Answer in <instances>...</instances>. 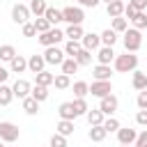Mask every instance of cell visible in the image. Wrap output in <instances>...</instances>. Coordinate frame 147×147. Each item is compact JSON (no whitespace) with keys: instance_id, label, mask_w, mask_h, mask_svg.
<instances>
[{"instance_id":"6da1fadb","label":"cell","mask_w":147,"mask_h":147,"mask_svg":"<svg viewBox=\"0 0 147 147\" xmlns=\"http://www.w3.org/2000/svg\"><path fill=\"white\" fill-rule=\"evenodd\" d=\"M113 69L119 71V74H133L138 69V55L136 53H122L115 57L113 62Z\"/></svg>"},{"instance_id":"7a4b0ae2","label":"cell","mask_w":147,"mask_h":147,"mask_svg":"<svg viewBox=\"0 0 147 147\" xmlns=\"http://www.w3.org/2000/svg\"><path fill=\"white\" fill-rule=\"evenodd\" d=\"M122 44H124V51L126 53H138L140 46H142V32L136 30V28H129L122 37Z\"/></svg>"},{"instance_id":"3957f363","label":"cell","mask_w":147,"mask_h":147,"mask_svg":"<svg viewBox=\"0 0 147 147\" xmlns=\"http://www.w3.org/2000/svg\"><path fill=\"white\" fill-rule=\"evenodd\" d=\"M37 39H39V44H41V46H46V48H48V46H57V44H60L62 39H67V37H64V30H60V28H51L48 32L39 34Z\"/></svg>"},{"instance_id":"277c9868","label":"cell","mask_w":147,"mask_h":147,"mask_svg":"<svg viewBox=\"0 0 147 147\" xmlns=\"http://www.w3.org/2000/svg\"><path fill=\"white\" fill-rule=\"evenodd\" d=\"M62 16H64V23L67 25H83L85 21V14H83V7H64L62 9Z\"/></svg>"},{"instance_id":"5b68a950","label":"cell","mask_w":147,"mask_h":147,"mask_svg":"<svg viewBox=\"0 0 147 147\" xmlns=\"http://www.w3.org/2000/svg\"><path fill=\"white\" fill-rule=\"evenodd\" d=\"M18 136H21V131L14 122H0V140L2 142H16Z\"/></svg>"},{"instance_id":"8992f818","label":"cell","mask_w":147,"mask_h":147,"mask_svg":"<svg viewBox=\"0 0 147 147\" xmlns=\"http://www.w3.org/2000/svg\"><path fill=\"white\" fill-rule=\"evenodd\" d=\"M30 7L28 5H23V2H16L14 7H11V21L14 23H18V25H25V23H30Z\"/></svg>"},{"instance_id":"52a82bcc","label":"cell","mask_w":147,"mask_h":147,"mask_svg":"<svg viewBox=\"0 0 147 147\" xmlns=\"http://www.w3.org/2000/svg\"><path fill=\"white\" fill-rule=\"evenodd\" d=\"M90 94L96 96V99H103V96L113 94V83H110V80H92V85H90Z\"/></svg>"},{"instance_id":"ba28073f","label":"cell","mask_w":147,"mask_h":147,"mask_svg":"<svg viewBox=\"0 0 147 147\" xmlns=\"http://www.w3.org/2000/svg\"><path fill=\"white\" fill-rule=\"evenodd\" d=\"M117 106H119V101H117V96H115V94H108V96L99 99V110H101L106 117H115Z\"/></svg>"},{"instance_id":"9c48e42d","label":"cell","mask_w":147,"mask_h":147,"mask_svg":"<svg viewBox=\"0 0 147 147\" xmlns=\"http://www.w3.org/2000/svg\"><path fill=\"white\" fill-rule=\"evenodd\" d=\"M44 60H46V64H62L64 60H67V55H64V48H57V46H48L44 53Z\"/></svg>"},{"instance_id":"30bf717a","label":"cell","mask_w":147,"mask_h":147,"mask_svg":"<svg viewBox=\"0 0 147 147\" xmlns=\"http://www.w3.org/2000/svg\"><path fill=\"white\" fill-rule=\"evenodd\" d=\"M80 44H83V48H87V51H99L101 48V34H96V32H85L83 34V39H80Z\"/></svg>"},{"instance_id":"8fae6325","label":"cell","mask_w":147,"mask_h":147,"mask_svg":"<svg viewBox=\"0 0 147 147\" xmlns=\"http://www.w3.org/2000/svg\"><path fill=\"white\" fill-rule=\"evenodd\" d=\"M136 138H138V131H136V129H131V126H119V131H117V142H119V145H133Z\"/></svg>"},{"instance_id":"7c38bea8","label":"cell","mask_w":147,"mask_h":147,"mask_svg":"<svg viewBox=\"0 0 147 147\" xmlns=\"http://www.w3.org/2000/svg\"><path fill=\"white\" fill-rule=\"evenodd\" d=\"M11 90H14V96H18V99L23 101L25 96H30V92H32V85H30L25 78H18V80L11 85Z\"/></svg>"},{"instance_id":"4fadbf2b","label":"cell","mask_w":147,"mask_h":147,"mask_svg":"<svg viewBox=\"0 0 147 147\" xmlns=\"http://www.w3.org/2000/svg\"><path fill=\"white\" fill-rule=\"evenodd\" d=\"M115 51L110 48V46H101L99 51H96V60H99V64H113L115 62Z\"/></svg>"},{"instance_id":"5bb4252c","label":"cell","mask_w":147,"mask_h":147,"mask_svg":"<svg viewBox=\"0 0 147 147\" xmlns=\"http://www.w3.org/2000/svg\"><path fill=\"white\" fill-rule=\"evenodd\" d=\"M28 69L37 76V74H41L44 69H46V60H44V55H30L28 57Z\"/></svg>"},{"instance_id":"9a60e30c","label":"cell","mask_w":147,"mask_h":147,"mask_svg":"<svg viewBox=\"0 0 147 147\" xmlns=\"http://www.w3.org/2000/svg\"><path fill=\"white\" fill-rule=\"evenodd\" d=\"M92 76H94V80H110L113 67H110V64H96V67L92 69Z\"/></svg>"},{"instance_id":"2e32d148","label":"cell","mask_w":147,"mask_h":147,"mask_svg":"<svg viewBox=\"0 0 147 147\" xmlns=\"http://www.w3.org/2000/svg\"><path fill=\"white\" fill-rule=\"evenodd\" d=\"M57 115H60V119H76L78 115H76V110H74V103L71 101H64V103H60L57 106Z\"/></svg>"},{"instance_id":"e0dca14e","label":"cell","mask_w":147,"mask_h":147,"mask_svg":"<svg viewBox=\"0 0 147 147\" xmlns=\"http://www.w3.org/2000/svg\"><path fill=\"white\" fill-rule=\"evenodd\" d=\"M9 71H11V74H23V71H28V57L16 55V57L9 62Z\"/></svg>"},{"instance_id":"ac0fdd59","label":"cell","mask_w":147,"mask_h":147,"mask_svg":"<svg viewBox=\"0 0 147 147\" xmlns=\"http://www.w3.org/2000/svg\"><path fill=\"white\" fill-rule=\"evenodd\" d=\"M55 129H57L55 133H60V136H64V138H69V136H74V131H76V124H74L71 119H60Z\"/></svg>"},{"instance_id":"d6986e66","label":"cell","mask_w":147,"mask_h":147,"mask_svg":"<svg viewBox=\"0 0 147 147\" xmlns=\"http://www.w3.org/2000/svg\"><path fill=\"white\" fill-rule=\"evenodd\" d=\"M131 85H133V90H138V92L147 90V74L136 69V71H133V78H131Z\"/></svg>"},{"instance_id":"ffe728a7","label":"cell","mask_w":147,"mask_h":147,"mask_svg":"<svg viewBox=\"0 0 147 147\" xmlns=\"http://www.w3.org/2000/svg\"><path fill=\"white\" fill-rule=\"evenodd\" d=\"M124 7H126V2L115 0V2L106 5V11H108V16H110V18H117V16H124Z\"/></svg>"},{"instance_id":"44dd1931","label":"cell","mask_w":147,"mask_h":147,"mask_svg":"<svg viewBox=\"0 0 147 147\" xmlns=\"http://www.w3.org/2000/svg\"><path fill=\"white\" fill-rule=\"evenodd\" d=\"M53 80H55V74H51L48 69H44L41 74H37V76H34V85H44V87H51V85H53Z\"/></svg>"},{"instance_id":"7402d4cb","label":"cell","mask_w":147,"mask_h":147,"mask_svg":"<svg viewBox=\"0 0 147 147\" xmlns=\"http://www.w3.org/2000/svg\"><path fill=\"white\" fill-rule=\"evenodd\" d=\"M28 7H30V14H32V16H37V18H39V16H44V14H46V9H48L46 0H30V5H28Z\"/></svg>"},{"instance_id":"603a6c76","label":"cell","mask_w":147,"mask_h":147,"mask_svg":"<svg viewBox=\"0 0 147 147\" xmlns=\"http://www.w3.org/2000/svg\"><path fill=\"white\" fill-rule=\"evenodd\" d=\"M44 16L48 18V23H51V25H57V23H62V21H64V16H62V9H57V7H48Z\"/></svg>"},{"instance_id":"cb8c5ba5","label":"cell","mask_w":147,"mask_h":147,"mask_svg":"<svg viewBox=\"0 0 147 147\" xmlns=\"http://www.w3.org/2000/svg\"><path fill=\"white\" fill-rule=\"evenodd\" d=\"M83 25H67V30H64V37L67 39H71V41H80L83 39Z\"/></svg>"},{"instance_id":"d4e9b609","label":"cell","mask_w":147,"mask_h":147,"mask_svg":"<svg viewBox=\"0 0 147 147\" xmlns=\"http://www.w3.org/2000/svg\"><path fill=\"white\" fill-rule=\"evenodd\" d=\"M71 90H74L76 99H85V96L90 94V83H85V80H76V83L71 85Z\"/></svg>"},{"instance_id":"484cf974","label":"cell","mask_w":147,"mask_h":147,"mask_svg":"<svg viewBox=\"0 0 147 147\" xmlns=\"http://www.w3.org/2000/svg\"><path fill=\"white\" fill-rule=\"evenodd\" d=\"M87 122H90V126H101L103 124V119H106V115L99 110V108H94V110H87Z\"/></svg>"},{"instance_id":"4316f807","label":"cell","mask_w":147,"mask_h":147,"mask_svg":"<svg viewBox=\"0 0 147 147\" xmlns=\"http://www.w3.org/2000/svg\"><path fill=\"white\" fill-rule=\"evenodd\" d=\"M106 136H108V131L103 129V124H101V126H90V131H87V138H90L92 142H101Z\"/></svg>"},{"instance_id":"83f0119b","label":"cell","mask_w":147,"mask_h":147,"mask_svg":"<svg viewBox=\"0 0 147 147\" xmlns=\"http://www.w3.org/2000/svg\"><path fill=\"white\" fill-rule=\"evenodd\" d=\"M16 55H18V53H16V48H14L11 44H2V46H0V62H11Z\"/></svg>"},{"instance_id":"f1b7e54d","label":"cell","mask_w":147,"mask_h":147,"mask_svg":"<svg viewBox=\"0 0 147 147\" xmlns=\"http://www.w3.org/2000/svg\"><path fill=\"white\" fill-rule=\"evenodd\" d=\"M115 41H117V32L113 30V28H106L103 32H101V46H115Z\"/></svg>"},{"instance_id":"f546056e","label":"cell","mask_w":147,"mask_h":147,"mask_svg":"<svg viewBox=\"0 0 147 147\" xmlns=\"http://www.w3.org/2000/svg\"><path fill=\"white\" fill-rule=\"evenodd\" d=\"M21 106H23V110H25L28 115H37V113H39V101L32 99V96H25V99L21 101Z\"/></svg>"},{"instance_id":"4dcf8cb0","label":"cell","mask_w":147,"mask_h":147,"mask_svg":"<svg viewBox=\"0 0 147 147\" xmlns=\"http://www.w3.org/2000/svg\"><path fill=\"white\" fill-rule=\"evenodd\" d=\"M48 94H51V92H48V87H44V85H32L30 96H32V99H37L39 103H41V101H46V99H48Z\"/></svg>"},{"instance_id":"1f68e13d","label":"cell","mask_w":147,"mask_h":147,"mask_svg":"<svg viewBox=\"0 0 147 147\" xmlns=\"http://www.w3.org/2000/svg\"><path fill=\"white\" fill-rule=\"evenodd\" d=\"M80 48H83L80 41H71V39H67V44H64V55H67V57H76Z\"/></svg>"},{"instance_id":"d6a6232c","label":"cell","mask_w":147,"mask_h":147,"mask_svg":"<svg viewBox=\"0 0 147 147\" xmlns=\"http://www.w3.org/2000/svg\"><path fill=\"white\" fill-rule=\"evenodd\" d=\"M60 67H62V74L71 76V74H76V71H78V67H80V64L76 62V57H67V60H64Z\"/></svg>"},{"instance_id":"836d02e7","label":"cell","mask_w":147,"mask_h":147,"mask_svg":"<svg viewBox=\"0 0 147 147\" xmlns=\"http://www.w3.org/2000/svg\"><path fill=\"white\" fill-rule=\"evenodd\" d=\"M14 99V90L9 85H0V106H9Z\"/></svg>"},{"instance_id":"e575fe53","label":"cell","mask_w":147,"mask_h":147,"mask_svg":"<svg viewBox=\"0 0 147 147\" xmlns=\"http://www.w3.org/2000/svg\"><path fill=\"white\" fill-rule=\"evenodd\" d=\"M92 51H87V48H80L78 51V55H76V62L80 64V67H87V64H92Z\"/></svg>"},{"instance_id":"d590c367","label":"cell","mask_w":147,"mask_h":147,"mask_svg":"<svg viewBox=\"0 0 147 147\" xmlns=\"http://www.w3.org/2000/svg\"><path fill=\"white\" fill-rule=\"evenodd\" d=\"M32 23H34V28H37V34H44V32H48V30L53 28V25L48 23V18H46V16H39V18H34Z\"/></svg>"},{"instance_id":"8d00e7d4","label":"cell","mask_w":147,"mask_h":147,"mask_svg":"<svg viewBox=\"0 0 147 147\" xmlns=\"http://www.w3.org/2000/svg\"><path fill=\"white\" fill-rule=\"evenodd\" d=\"M53 85H55L57 90H67V87H71V76H67V74H57L55 80H53Z\"/></svg>"},{"instance_id":"74e56055","label":"cell","mask_w":147,"mask_h":147,"mask_svg":"<svg viewBox=\"0 0 147 147\" xmlns=\"http://www.w3.org/2000/svg\"><path fill=\"white\" fill-rule=\"evenodd\" d=\"M119 126H122V124H119L117 117H106V119H103V129H106L108 133H117Z\"/></svg>"},{"instance_id":"f35d334b","label":"cell","mask_w":147,"mask_h":147,"mask_svg":"<svg viewBox=\"0 0 147 147\" xmlns=\"http://www.w3.org/2000/svg\"><path fill=\"white\" fill-rule=\"evenodd\" d=\"M131 23H133V28H136V30H140V32H142V30L147 28V11H138V14H136V18H133Z\"/></svg>"},{"instance_id":"ab89813d","label":"cell","mask_w":147,"mask_h":147,"mask_svg":"<svg viewBox=\"0 0 147 147\" xmlns=\"http://www.w3.org/2000/svg\"><path fill=\"white\" fill-rule=\"evenodd\" d=\"M115 32H126L129 30V21L124 18V16H117V18H113V25H110Z\"/></svg>"},{"instance_id":"60d3db41","label":"cell","mask_w":147,"mask_h":147,"mask_svg":"<svg viewBox=\"0 0 147 147\" xmlns=\"http://www.w3.org/2000/svg\"><path fill=\"white\" fill-rule=\"evenodd\" d=\"M71 103H74V110H76L78 117H80V115H87L90 108H87V101H85V99H74Z\"/></svg>"},{"instance_id":"b9f144b4","label":"cell","mask_w":147,"mask_h":147,"mask_svg":"<svg viewBox=\"0 0 147 147\" xmlns=\"http://www.w3.org/2000/svg\"><path fill=\"white\" fill-rule=\"evenodd\" d=\"M48 147H69V142H67V138H64V136L53 133V136H51V140H48Z\"/></svg>"},{"instance_id":"7bdbcfd3","label":"cell","mask_w":147,"mask_h":147,"mask_svg":"<svg viewBox=\"0 0 147 147\" xmlns=\"http://www.w3.org/2000/svg\"><path fill=\"white\" fill-rule=\"evenodd\" d=\"M136 103H138V108H140V110H147V90L138 92V96H136Z\"/></svg>"},{"instance_id":"ee69618b","label":"cell","mask_w":147,"mask_h":147,"mask_svg":"<svg viewBox=\"0 0 147 147\" xmlns=\"http://www.w3.org/2000/svg\"><path fill=\"white\" fill-rule=\"evenodd\" d=\"M133 147H147V129L145 131H138V138H136Z\"/></svg>"},{"instance_id":"f6af8a7d","label":"cell","mask_w":147,"mask_h":147,"mask_svg":"<svg viewBox=\"0 0 147 147\" xmlns=\"http://www.w3.org/2000/svg\"><path fill=\"white\" fill-rule=\"evenodd\" d=\"M21 28H23V37H34V34H37V28H34L32 21L25 23V25H21Z\"/></svg>"},{"instance_id":"bcb514c9","label":"cell","mask_w":147,"mask_h":147,"mask_svg":"<svg viewBox=\"0 0 147 147\" xmlns=\"http://www.w3.org/2000/svg\"><path fill=\"white\" fill-rule=\"evenodd\" d=\"M129 5H131L136 11H145V9H147V0H129Z\"/></svg>"},{"instance_id":"7dc6e473","label":"cell","mask_w":147,"mask_h":147,"mask_svg":"<svg viewBox=\"0 0 147 147\" xmlns=\"http://www.w3.org/2000/svg\"><path fill=\"white\" fill-rule=\"evenodd\" d=\"M136 14H138V11L126 2V7H124V18H126V21H133V18H136Z\"/></svg>"},{"instance_id":"c3c4849f","label":"cell","mask_w":147,"mask_h":147,"mask_svg":"<svg viewBox=\"0 0 147 147\" xmlns=\"http://www.w3.org/2000/svg\"><path fill=\"white\" fill-rule=\"evenodd\" d=\"M136 122H138L140 126H147V110H138V113H136Z\"/></svg>"},{"instance_id":"681fc988","label":"cell","mask_w":147,"mask_h":147,"mask_svg":"<svg viewBox=\"0 0 147 147\" xmlns=\"http://www.w3.org/2000/svg\"><path fill=\"white\" fill-rule=\"evenodd\" d=\"M9 74H11V71H9L7 67H2V64H0V85H5V83H7V78H9Z\"/></svg>"},{"instance_id":"f907efd6","label":"cell","mask_w":147,"mask_h":147,"mask_svg":"<svg viewBox=\"0 0 147 147\" xmlns=\"http://www.w3.org/2000/svg\"><path fill=\"white\" fill-rule=\"evenodd\" d=\"M99 2H101V0H78V7H92V9H94Z\"/></svg>"},{"instance_id":"816d5d0a","label":"cell","mask_w":147,"mask_h":147,"mask_svg":"<svg viewBox=\"0 0 147 147\" xmlns=\"http://www.w3.org/2000/svg\"><path fill=\"white\" fill-rule=\"evenodd\" d=\"M103 2H106V5H110V2H115V0H103Z\"/></svg>"},{"instance_id":"f5cc1de1","label":"cell","mask_w":147,"mask_h":147,"mask_svg":"<svg viewBox=\"0 0 147 147\" xmlns=\"http://www.w3.org/2000/svg\"><path fill=\"white\" fill-rule=\"evenodd\" d=\"M0 147H7V145H5V142H2V140H0Z\"/></svg>"},{"instance_id":"db71d44e","label":"cell","mask_w":147,"mask_h":147,"mask_svg":"<svg viewBox=\"0 0 147 147\" xmlns=\"http://www.w3.org/2000/svg\"><path fill=\"white\" fill-rule=\"evenodd\" d=\"M119 147H131V145H119Z\"/></svg>"}]
</instances>
